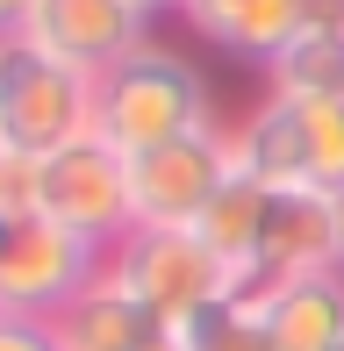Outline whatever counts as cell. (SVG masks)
Here are the masks:
<instances>
[{"instance_id": "6da1fadb", "label": "cell", "mask_w": 344, "mask_h": 351, "mask_svg": "<svg viewBox=\"0 0 344 351\" xmlns=\"http://www.w3.org/2000/svg\"><path fill=\"white\" fill-rule=\"evenodd\" d=\"M201 130H215L208 79L165 43H136L130 58H115L93 79V136L115 143L122 158L158 151L172 136H201Z\"/></svg>"}, {"instance_id": "2e32d148", "label": "cell", "mask_w": 344, "mask_h": 351, "mask_svg": "<svg viewBox=\"0 0 344 351\" xmlns=\"http://www.w3.org/2000/svg\"><path fill=\"white\" fill-rule=\"evenodd\" d=\"M36 180H43V158L8 151V143H0V222L36 215Z\"/></svg>"}, {"instance_id": "ffe728a7", "label": "cell", "mask_w": 344, "mask_h": 351, "mask_svg": "<svg viewBox=\"0 0 344 351\" xmlns=\"http://www.w3.org/2000/svg\"><path fill=\"white\" fill-rule=\"evenodd\" d=\"M136 8H144L151 22H165V14H186V0H136Z\"/></svg>"}, {"instance_id": "5b68a950", "label": "cell", "mask_w": 344, "mask_h": 351, "mask_svg": "<svg viewBox=\"0 0 344 351\" xmlns=\"http://www.w3.org/2000/svg\"><path fill=\"white\" fill-rule=\"evenodd\" d=\"M108 273V251H93L86 237L58 230L51 215L0 222V308L51 323L65 301H79L93 280Z\"/></svg>"}, {"instance_id": "d6986e66", "label": "cell", "mask_w": 344, "mask_h": 351, "mask_svg": "<svg viewBox=\"0 0 344 351\" xmlns=\"http://www.w3.org/2000/svg\"><path fill=\"white\" fill-rule=\"evenodd\" d=\"M29 14H36V0H0V36L29 29Z\"/></svg>"}, {"instance_id": "5bb4252c", "label": "cell", "mask_w": 344, "mask_h": 351, "mask_svg": "<svg viewBox=\"0 0 344 351\" xmlns=\"http://www.w3.org/2000/svg\"><path fill=\"white\" fill-rule=\"evenodd\" d=\"M273 93L287 101H337L344 93V36H294L287 51L265 65Z\"/></svg>"}, {"instance_id": "8992f818", "label": "cell", "mask_w": 344, "mask_h": 351, "mask_svg": "<svg viewBox=\"0 0 344 351\" xmlns=\"http://www.w3.org/2000/svg\"><path fill=\"white\" fill-rule=\"evenodd\" d=\"M108 280H115L136 308H151L165 330L230 294V273L201 251L194 230H144V222L108 251Z\"/></svg>"}, {"instance_id": "e0dca14e", "label": "cell", "mask_w": 344, "mask_h": 351, "mask_svg": "<svg viewBox=\"0 0 344 351\" xmlns=\"http://www.w3.org/2000/svg\"><path fill=\"white\" fill-rule=\"evenodd\" d=\"M0 351H58L51 323H36V315H8L0 308Z\"/></svg>"}, {"instance_id": "9c48e42d", "label": "cell", "mask_w": 344, "mask_h": 351, "mask_svg": "<svg viewBox=\"0 0 344 351\" xmlns=\"http://www.w3.org/2000/svg\"><path fill=\"white\" fill-rule=\"evenodd\" d=\"M308 273H344L337 265V215H330L323 194H273V215H265L251 294L244 301H265L273 287L308 280Z\"/></svg>"}, {"instance_id": "277c9868", "label": "cell", "mask_w": 344, "mask_h": 351, "mask_svg": "<svg viewBox=\"0 0 344 351\" xmlns=\"http://www.w3.org/2000/svg\"><path fill=\"white\" fill-rule=\"evenodd\" d=\"M36 215H51L58 230L86 237L93 251H115L136 230V201H130V158L101 136H79L65 151L43 158L36 180Z\"/></svg>"}, {"instance_id": "7402d4cb", "label": "cell", "mask_w": 344, "mask_h": 351, "mask_svg": "<svg viewBox=\"0 0 344 351\" xmlns=\"http://www.w3.org/2000/svg\"><path fill=\"white\" fill-rule=\"evenodd\" d=\"M151 351H172V337H165V344H151Z\"/></svg>"}, {"instance_id": "52a82bcc", "label": "cell", "mask_w": 344, "mask_h": 351, "mask_svg": "<svg viewBox=\"0 0 344 351\" xmlns=\"http://www.w3.org/2000/svg\"><path fill=\"white\" fill-rule=\"evenodd\" d=\"M237 172L230 158V130H201V136H172L158 151L130 158V201L144 230H194L201 208L223 194V180Z\"/></svg>"}, {"instance_id": "30bf717a", "label": "cell", "mask_w": 344, "mask_h": 351, "mask_svg": "<svg viewBox=\"0 0 344 351\" xmlns=\"http://www.w3.org/2000/svg\"><path fill=\"white\" fill-rule=\"evenodd\" d=\"M265 215H273V186L251 180V172H230V180H223V194H215L208 208H201V222H194L201 251H208V258L230 273V301H244V294H251V265H258Z\"/></svg>"}, {"instance_id": "603a6c76", "label": "cell", "mask_w": 344, "mask_h": 351, "mask_svg": "<svg viewBox=\"0 0 344 351\" xmlns=\"http://www.w3.org/2000/svg\"><path fill=\"white\" fill-rule=\"evenodd\" d=\"M330 351H344V337H337V344H330Z\"/></svg>"}, {"instance_id": "44dd1931", "label": "cell", "mask_w": 344, "mask_h": 351, "mask_svg": "<svg viewBox=\"0 0 344 351\" xmlns=\"http://www.w3.org/2000/svg\"><path fill=\"white\" fill-rule=\"evenodd\" d=\"M330 215H337V265H344V194L330 201Z\"/></svg>"}, {"instance_id": "ba28073f", "label": "cell", "mask_w": 344, "mask_h": 351, "mask_svg": "<svg viewBox=\"0 0 344 351\" xmlns=\"http://www.w3.org/2000/svg\"><path fill=\"white\" fill-rule=\"evenodd\" d=\"M22 36H36L51 58L79 65L101 79L115 58H130L136 43H151V14L136 0H36Z\"/></svg>"}, {"instance_id": "7c38bea8", "label": "cell", "mask_w": 344, "mask_h": 351, "mask_svg": "<svg viewBox=\"0 0 344 351\" xmlns=\"http://www.w3.org/2000/svg\"><path fill=\"white\" fill-rule=\"evenodd\" d=\"M186 22L244 65H273L302 36V0H186Z\"/></svg>"}, {"instance_id": "ac0fdd59", "label": "cell", "mask_w": 344, "mask_h": 351, "mask_svg": "<svg viewBox=\"0 0 344 351\" xmlns=\"http://www.w3.org/2000/svg\"><path fill=\"white\" fill-rule=\"evenodd\" d=\"M302 36H344V0H302Z\"/></svg>"}, {"instance_id": "8fae6325", "label": "cell", "mask_w": 344, "mask_h": 351, "mask_svg": "<svg viewBox=\"0 0 344 351\" xmlns=\"http://www.w3.org/2000/svg\"><path fill=\"white\" fill-rule=\"evenodd\" d=\"M51 337H58V351H151V344H165V323L151 308H136V301L101 273L79 301H65V308L51 315Z\"/></svg>"}, {"instance_id": "4fadbf2b", "label": "cell", "mask_w": 344, "mask_h": 351, "mask_svg": "<svg viewBox=\"0 0 344 351\" xmlns=\"http://www.w3.org/2000/svg\"><path fill=\"white\" fill-rule=\"evenodd\" d=\"M273 351H330L344 337V273H308L251 301Z\"/></svg>"}, {"instance_id": "9a60e30c", "label": "cell", "mask_w": 344, "mask_h": 351, "mask_svg": "<svg viewBox=\"0 0 344 351\" xmlns=\"http://www.w3.org/2000/svg\"><path fill=\"white\" fill-rule=\"evenodd\" d=\"M165 337H172V351H273L258 308L251 301H230V294L208 301V308H194L186 323H172Z\"/></svg>"}, {"instance_id": "3957f363", "label": "cell", "mask_w": 344, "mask_h": 351, "mask_svg": "<svg viewBox=\"0 0 344 351\" xmlns=\"http://www.w3.org/2000/svg\"><path fill=\"white\" fill-rule=\"evenodd\" d=\"M93 136V72L51 58L36 36H0V143L51 158Z\"/></svg>"}, {"instance_id": "7a4b0ae2", "label": "cell", "mask_w": 344, "mask_h": 351, "mask_svg": "<svg viewBox=\"0 0 344 351\" xmlns=\"http://www.w3.org/2000/svg\"><path fill=\"white\" fill-rule=\"evenodd\" d=\"M230 158L237 172L265 180L273 194H344V93L337 101H287L265 93L258 115L230 130Z\"/></svg>"}]
</instances>
